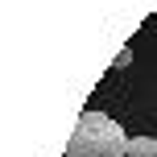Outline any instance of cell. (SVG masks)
<instances>
[{"label":"cell","mask_w":157,"mask_h":157,"mask_svg":"<svg viewBox=\"0 0 157 157\" xmlns=\"http://www.w3.org/2000/svg\"><path fill=\"white\" fill-rule=\"evenodd\" d=\"M128 141L124 128L116 124L112 116L103 112H83L71 132V145H66V157H124L128 153Z\"/></svg>","instance_id":"obj_1"},{"label":"cell","mask_w":157,"mask_h":157,"mask_svg":"<svg viewBox=\"0 0 157 157\" xmlns=\"http://www.w3.org/2000/svg\"><path fill=\"white\" fill-rule=\"evenodd\" d=\"M128 62H132V50H120V54H116V62H112V66H116V71H124Z\"/></svg>","instance_id":"obj_2"},{"label":"cell","mask_w":157,"mask_h":157,"mask_svg":"<svg viewBox=\"0 0 157 157\" xmlns=\"http://www.w3.org/2000/svg\"><path fill=\"white\" fill-rule=\"evenodd\" d=\"M62 157H66V153H62Z\"/></svg>","instance_id":"obj_3"}]
</instances>
